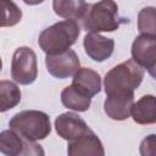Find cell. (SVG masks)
I'll return each instance as SVG.
<instances>
[{
	"mask_svg": "<svg viewBox=\"0 0 156 156\" xmlns=\"http://www.w3.org/2000/svg\"><path fill=\"white\" fill-rule=\"evenodd\" d=\"M130 116L138 124H152L156 122V100L154 95H144L133 102Z\"/></svg>",
	"mask_w": 156,
	"mask_h": 156,
	"instance_id": "5bb4252c",
	"label": "cell"
},
{
	"mask_svg": "<svg viewBox=\"0 0 156 156\" xmlns=\"http://www.w3.org/2000/svg\"><path fill=\"white\" fill-rule=\"evenodd\" d=\"M83 46L85 54L95 62H102L107 60L115 49V40L104 37L99 33H90L84 37Z\"/></svg>",
	"mask_w": 156,
	"mask_h": 156,
	"instance_id": "30bf717a",
	"label": "cell"
},
{
	"mask_svg": "<svg viewBox=\"0 0 156 156\" xmlns=\"http://www.w3.org/2000/svg\"><path fill=\"white\" fill-rule=\"evenodd\" d=\"M71 85L80 94L93 98L101 90V77L96 71L91 68L79 67L78 71L73 74Z\"/></svg>",
	"mask_w": 156,
	"mask_h": 156,
	"instance_id": "8fae6325",
	"label": "cell"
},
{
	"mask_svg": "<svg viewBox=\"0 0 156 156\" xmlns=\"http://www.w3.org/2000/svg\"><path fill=\"white\" fill-rule=\"evenodd\" d=\"M24 4H27V5H30V6H33V5H39V4H41V2H44L45 0H22Z\"/></svg>",
	"mask_w": 156,
	"mask_h": 156,
	"instance_id": "ffe728a7",
	"label": "cell"
},
{
	"mask_svg": "<svg viewBox=\"0 0 156 156\" xmlns=\"http://www.w3.org/2000/svg\"><path fill=\"white\" fill-rule=\"evenodd\" d=\"M67 154L69 156H80V155L104 156L105 150L101 140L98 138V135L93 130H90L82 138L73 141H68Z\"/></svg>",
	"mask_w": 156,
	"mask_h": 156,
	"instance_id": "4fadbf2b",
	"label": "cell"
},
{
	"mask_svg": "<svg viewBox=\"0 0 156 156\" xmlns=\"http://www.w3.org/2000/svg\"><path fill=\"white\" fill-rule=\"evenodd\" d=\"M138 30L140 33H147V34L156 35L155 7L154 6H147L140 10L138 15Z\"/></svg>",
	"mask_w": 156,
	"mask_h": 156,
	"instance_id": "d6986e66",
	"label": "cell"
},
{
	"mask_svg": "<svg viewBox=\"0 0 156 156\" xmlns=\"http://www.w3.org/2000/svg\"><path fill=\"white\" fill-rule=\"evenodd\" d=\"M21 101V90L11 80H0V112L16 107Z\"/></svg>",
	"mask_w": 156,
	"mask_h": 156,
	"instance_id": "e0dca14e",
	"label": "cell"
},
{
	"mask_svg": "<svg viewBox=\"0 0 156 156\" xmlns=\"http://www.w3.org/2000/svg\"><path fill=\"white\" fill-rule=\"evenodd\" d=\"M45 65L48 72L58 79H66L73 77V74L80 67V61L74 50L68 49L63 52L55 55H46Z\"/></svg>",
	"mask_w": 156,
	"mask_h": 156,
	"instance_id": "ba28073f",
	"label": "cell"
},
{
	"mask_svg": "<svg viewBox=\"0 0 156 156\" xmlns=\"http://www.w3.org/2000/svg\"><path fill=\"white\" fill-rule=\"evenodd\" d=\"M2 69V61H1V57H0V71Z\"/></svg>",
	"mask_w": 156,
	"mask_h": 156,
	"instance_id": "44dd1931",
	"label": "cell"
},
{
	"mask_svg": "<svg viewBox=\"0 0 156 156\" xmlns=\"http://www.w3.org/2000/svg\"><path fill=\"white\" fill-rule=\"evenodd\" d=\"M134 102V93L106 95L104 110L107 117L113 121H124L130 116V108Z\"/></svg>",
	"mask_w": 156,
	"mask_h": 156,
	"instance_id": "7c38bea8",
	"label": "cell"
},
{
	"mask_svg": "<svg viewBox=\"0 0 156 156\" xmlns=\"http://www.w3.org/2000/svg\"><path fill=\"white\" fill-rule=\"evenodd\" d=\"M61 102L65 107L69 110L77 112H84L89 110L91 105V98L80 94L72 85H68L61 91Z\"/></svg>",
	"mask_w": 156,
	"mask_h": 156,
	"instance_id": "2e32d148",
	"label": "cell"
},
{
	"mask_svg": "<svg viewBox=\"0 0 156 156\" xmlns=\"http://www.w3.org/2000/svg\"><path fill=\"white\" fill-rule=\"evenodd\" d=\"M132 58L146 68L151 77H155L156 68V35L140 33L132 44Z\"/></svg>",
	"mask_w": 156,
	"mask_h": 156,
	"instance_id": "52a82bcc",
	"label": "cell"
},
{
	"mask_svg": "<svg viewBox=\"0 0 156 156\" xmlns=\"http://www.w3.org/2000/svg\"><path fill=\"white\" fill-rule=\"evenodd\" d=\"M145 69L133 58H129L111 68L104 78V89L106 95L128 94L141 84Z\"/></svg>",
	"mask_w": 156,
	"mask_h": 156,
	"instance_id": "7a4b0ae2",
	"label": "cell"
},
{
	"mask_svg": "<svg viewBox=\"0 0 156 156\" xmlns=\"http://www.w3.org/2000/svg\"><path fill=\"white\" fill-rule=\"evenodd\" d=\"M80 21L82 27L90 33L115 32L121 23L126 22L124 18L119 17L115 0H100L95 4H88Z\"/></svg>",
	"mask_w": 156,
	"mask_h": 156,
	"instance_id": "6da1fadb",
	"label": "cell"
},
{
	"mask_svg": "<svg viewBox=\"0 0 156 156\" xmlns=\"http://www.w3.org/2000/svg\"><path fill=\"white\" fill-rule=\"evenodd\" d=\"M0 152L7 156L44 155V150L37 141H29L22 138L11 128L0 132Z\"/></svg>",
	"mask_w": 156,
	"mask_h": 156,
	"instance_id": "8992f818",
	"label": "cell"
},
{
	"mask_svg": "<svg viewBox=\"0 0 156 156\" xmlns=\"http://www.w3.org/2000/svg\"><path fill=\"white\" fill-rule=\"evenodd\" d=\"M9 127L29 141L45 139L51 133L50 117L38 110H24L17 112L9 122Z\"/></svg>",
	"mask_w": 156,
	"mask_h": 156,
	"instance_id": "277c9868",
	"label": "cell"
},
{
	"mask_svg": "<svg viewBox=\"0 0 156 156\" xmlns=\"http://www.w3.org/2000/svg\"><path fill=\"white\" fill-rule=\"evenodd\" d=\"M80 27L77 21L65 20L45 28L38 38L40 49L46 55H55L68 50L78 39Z\"/></svg>",
	"mask_w": 156,
	"mask_h": 156,
	"instance_id": "3957f363",
	"label": "cell"
},
{
	"mask_svg": "<svg viewBox=\"0 0 156 156\" xmlns=\"http://www.w3.org/2000/svg\"><path fill=\"white\" fill-rule=\"evenodd\" d=\"M55 129L58 136L67 141L77 140L91 130L87 122L74 112H65L57 116L55 119Z\"/></svg>",
	"mask_w": 156,
	"mask_h": 156,
	"instance_id": "9c48e42d",
	"label": "cell"
},
{
	"mask_svg": "<svg viewBox=\"0 0 156 156\" xmlns=\"http://www.w3.org/2000/svg\"><path fill=\"white\" fill-rule=\"evenodd\" d=\"M22 20V10L12 0H0V28L16 26Z\"/></svg>",
	"mask_w": 156,
	"mask_h": 156,
	"instance_id": "ac0fdd59",
	"label": "cell"
},
{
	"mask_svg": "<svg viewBox=\"0 0 156 156\" xmlns=\"http://www.w3.org/2000/svg\"><path fill=\"white\" fill-rule=\"evenodd\" d=\"M87 5L85 0H52L54 12L65 20H80Z\"/></svg>",
	"mask_w": 156,
	"mask_h": 156,
	"instance_id": "9a60e30c",
	"label": "cell"
},
{
	"mask_svg": "<svg viewBox=\"0 0 156 156\" xmlns=\"http://www.w3.org/2000/svg\"><path fill=\"white\" fill-rule=\"evenodd\" d=\"M11 77L21 85H29L38 77L37 55L33 49L21 46L16 49L11 61Z\"/></svg>",
	"mask_w": 156,
	"mask_h": 156,
	"instance_id": "5b68a950",
	"label": "cell"
}]
</instances>
